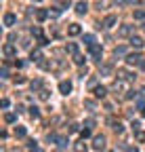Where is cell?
<instances>
[{
	"mask_svg": "<svg viewBox=\"0 0 145 152\" xmlns=\"http://www.w3.org/2000/svg\"><path fill=\"white\" fill-rule=\"evenodd\" d=\"M38 95H40V99H49V91H46V89H40Z\"/></svg>",
	"mask_w": 145,
	"mask_h": 152,
	"instance_id": "f1b7e54d",
	"label": "cell"
},
{
	"mask_svg": "<svg viewBox=\"0 0 145 152\" xmlns=\"http://www.w3.org/2000/svg\"><path fill=\"white\" fill-rule=\"evenodd\" d=\"M114 91H118L124 99H130V97H133V91H130V87H128V80L118 78L116 83H114Z\"/></svg>",
	"mask_w": 145,
	"mask_h": 152,
	"instance_id": "6da1fadb",
	"label": "cell"
},
{
	"mask_svg": "<svg viewBox=\"0 0 145 152\" xmlns=\"http://www.w3.org/2000/svg\"><path fill=\"white\" fill-rule=\"evenodd\" d=\"M80 32H82V28H80L78 23H71L69 28H67V34H69V36H78Z\"/></svg>",
	"mask_w": 145,
	"mask_h": 152,
	"instance_id": "30bf717a",
	"label": "cell"
},
{
	"mask_svg": "<svg viewBox=\"0 0 145 152\" xmlns=\"http://www.w3.org/2000/svg\"><path fill=\"white\" fill-rule=\"evenodd\" d=\"M126 152H139L137 148H128V150H126Z\"/></svg>",
	"mask_w": 145,
	"mask_h": 152,
	"instance_id": "60d3db41",
	"label": "cell"
},
{
	"mask_svg": "<svg viewBox=\"0 0 145 152\" xmlns=\"http://www.w3.org/2000/svg\"><path fill=\"white\" fill-rule=\"evenodd\" d=\"M67 53H71V55H76V53H78V44L76 42H67Z\"/></svg>",
	"mask_w": 145,
	"mask_h": 152,
	"instance_id": "e0dca14e",
	"label": "cell"
},
{
	"mask_svg": "<svg viewBox=\"0 0 145 152\" xmlns=\"http://www.w3.org/2000/svg\"><path fill=\"white\" fill-rule=\"evenodd\" d=\"M137 141H145V133L143 131H137Z\"/></svg>",
	"mask_w": 145,
	"mask_h": 152,
	"instance_id": "d6a6232c",
	"label": "cell"
},
{
	"mask_svg": "<svg viewBox=\"0 0 145 152\" xmlns=\"http://www.w3.org/2000/svg\"><path fill=\"white\" fill-rule=\"evenodd\" d=\"M139 95H141V97H145V87L141 89V93H139Z\"/></svg>",
	"mask_w": 145,
	"mask_h": 152,
	"instance_id": "b9f144b4",
	"label": "cell"
},
{
	"mask_svg": "<svg viewBox=\"0 0 145 152\" xmlns=\"http://www.w3.org/2000/svg\"><path fill=\"white\" fill-rule=\"evenodd\" d=\"M78 131H80V127H78L76 123H71L69 127H67V133H78Z\"/></svg>",
	"mask_w": 145,
	"mask_h": 152,
	"instance_id": "4316f807",
	"label": "cell"
},
{
	"mask_svg": "<svg viewBox=\"0 0 145 152\" xmlns=\"http://www.w3.org/2000/svg\"><path fill=\"white\" fill-rule=\"evenodd\" d=\"M15 23H17V17L13 13H6L4 15V25H15Z\"/></svg>",
	"mask_w": 145,
	"mask_h": 152,
	"instance_id": "4fadbf2b",
	"label": "cell"
},
{
	"mask_svg": "<svg viewBox=\"0 0 145 152\" xmlns=\"http://www.w3.org/2000/svg\"><path fill=\"white\" fill-rule=\"evenodd\" d=\"M8 104H11V102H8V99H6V97H4V99H2V102H0V106H2V108H8Z\"/></svg>",
	"mask_w": 145,
	"mask_h": 152,
	"instance_id": "8d00e7d4",
	"label": "cell"
},
{
	"mask_svg": "<svg viewBox=\"0 0 145 152\" xmlns=\"http://www.w3.org/2000/svg\"><path fill=\"white\" fill-rule=\"evenodd\" d=\"M84 42L88 44V47H90V44H95V36H93V34H84Z\"/></svg>",
	"mask_w": 145,
	"mask_h": 152,
	"instance_id": "7402d4cb",
	"label": "cell"
},
{
	"mask_svg": "<svg viewBox=\"0 0 145 152\" xmlns=\"http://www.w3.org/2000/svg\"><path fill=\"white\" fill-rule=\"evenodd\" d=\"M0 78H8V70H6V68L0 70Z\"/></svg>",
	"mask_w": 145,
	"mask_h": 152,
	"instance_id": "e575fe53",
	"label": "cell"
},
{
	"mask_svg": "<svg viewBox=\"0 0 145 152\" xmlns=\"http://www.w3.org/2000/svg\"><path fill=\"white\" fill-rule=\"evenodd\" d=\"M141 116H145V106H143V108H141Z\"/></svg>",
	"mask_w": 145,
	"mask_h": 152,
	"instance_id": "7bdbcfd3",
	"label": "cell"
},
{
	"mask_svg": "<svg viewBox=\"0 0 145 152\" xmlns=\"http://www.w3.org/2000/svg\"><path fill=\"white\" fill-rule=\"evenodd\" d=\"M57 137H59V135H55V133H51V135H49V141H57Z\"/></svg>",
	"mask_w": 145,
	"mask_h": 152,
	"instance_id": "74e56055",
	"label": "cell"
},
{
	"mask_svg": "<svg viewBox=\"0 0 145 152\" xmlns=\"http://www.w3.org/2000/svg\"><path fill=\"white\" fill-rule=\"evenodd\" d=\"M130 44H133L135 49H143V44H145V42H143L141 36H130Z\"/></svg>",
	"mask_w": 145,
	"mask_h": 152,
	"instance_id": "9c48e42d",
	"label": "cell"
},
{
	"mask_svg": "<svg viewBox=\"0 0 145 152\" xmlns=\"http://www.w3.org/2000/svg\"><path fill=\"white\" fill-rule=\"evenodd\" d=\"M40 87H42L40 80H34V83H32V89H40Z\"/></svg>",
	"mask_w": 145,
	"mask_h": 152,
	"instance_id": "d590c367",
	"label": "cell"
},
{
	"mask_svg": "<svg viewBox=\"0 0 145 152\" xmlns=\"http://www.w3.org/2000/svg\"><path fill=\"white\" fill-rule=\"evenodd\" d=\"M116 21H118V17H116V15H107L105 19H103V28H107V30H110V28H114V25H116Z\"/></svg>",
	"mask_w": 145,
	"mask_h": 152,
	"instance_id": "8992f818",
	"label": "cell"
},
{
	"mask_svg": "<svg viewBox=\"0 0 145 152\" xmlns=\"http://www.w3.org/2000/svg\"><path fill=\"white\" fill-rule=\"evenodd\" d=\"M32 34H34V36H38V38L42 36V32H40V28H32Z\"/></svg>",
	"mask_w": 145,
	"mask_h": 152,
	"instance_id": "836d02e7",
	"label": "cell"
},
{
	"mask_svg": "<svg viewBox=\"0 0 145 152\" xmlns=\"http://www.w3.org/2000/svg\"><path fill=\"white\" fill-rule=\"evenodd\" d=\"M124 2H126V4H135L137 0H124Z\"/></svg>",
	"mask_w": 145,
	"mask_h": 152,
	"instance_id": "f35d334b",
	"label": "cell"
},
{
	"mask_svg": "<svg viewBox=\"0 0 145 152\" xmlns=\"http://www.w3.org/2000/svg\"><path fill=\"white\" fill-rule=\"evenodd\" d=\"M88 51H90V57H93L95 61H101V55H103L101 44H90V47H88Z\"/></svg>",
	"mask_w": 145,
	"mask_h": 152,
	"instance_id": "7a4b0ae2",
	"label": "cell"
},
{
	"mask_svg": "<svg viewBox=\"0 0 145 152\" xmlns=\"http://www.w3.org/2000/svg\"><path fill=\"white\" fill-rule=\"evenodd\" d=\"M86 11H88V4H86V2H78V4H76V13H78V15H84Z\"/></svg>",
	"mask_w": 145,
	"mask_h": 152,
	"instance_id": "9a60e30c",
	"label": "cell"
},
{
	"mask_svg": "<svg viewBox=\"0 0 145 152\" xmlns=\"http://www.w3.org/2000/svg\"><path fill=\"white\" fill-rule=\"evenodd\" d=\"M110 125H112V129H114L116 133H122V131H124V125H122L120 120H110Z\"/></svg>",
	"mask_w": 145,
	"mask_h": 152,
	"instance_id": "5bb4252c",
	"label": "cell"
},
{
	"mask_svg": "<svg viewBox=\"0 0 145 152\" xmlns=\"http://www.w3.org/2000/svg\"><path fill=\"white\" fill-rule=\"evenodd\" d=\"M49 15H51V13H49V11H42V8H40V11H36V17H38V21H44Z\"/></svg>",
	"mask_w": 145,
	"mask_h": 152,
	"instance_id": "ac0fdd59",
	"label": "cell"
},
{
	"mask_svg": "<svg viewBox=\"0 0 145 152\" xmlns=\"http://www.w3.org/2000/svg\"><path fill=\"white\" fill-rule=\"evenodd\" d=\"M93 93H95V97H97V99H103V97L107 95V89L99 85V87H93Z\"/></svg>",
	"mask_w": 145,
	"mask_h": 152,
	"instance_id": "52a82bcc",
	"label": "cell"
},
{
	"mask_svg": "<svg viewBox=\"0 0 145 152\" xmlns=\"http://www.w3.org/2000/svg\"><path fill=\"white\" fill-rule=\"evenodd\" d=\"M25 80H28V78H25V76H15V83H17V85H23Z\"/></svg>",
	"mask_w": 145,
	"mask_h": 152,
	"instance_id": "4dcf8cb0",
	"label": "cell"
},
{
	"mask_svg": "<svg viewBox=\"0 0 145 152\" xmlns=\"http://www.w3.org/2000/svg\"><path fill=\"white\" fill-rule=\"evenodd\" d=\"M55 152H59V150H55Z\"/></svg>",
	"mask_w": 145,
	"mask_h": 152,
	"instance_id": "f6af8a7d",
	"label": "cell"
},
{
	"mask_svg": "<svg viewBox=\"0 0 145 152\" xmlns=\"http://www.w3.org/2000/svg\"><path fill=\"white\" fill-rule=\"evenodd\" d=\"M74 61H76L78 66H82V64H84V57L80 55V53H76V55H74Z\"/></svg>",
	"mask_w": 145,
	"mask_h": 152,
	"instance_id": "83f0119b",
	"label": "cell"
},
{
	"mask_svg": "<svg viewBox=\"0 0 145 152\" xmlns=\"http://www.w3.org/2000/svg\"><path fill=\"white\" fill-rule=\"evenodd\" d=\"M59 91H61L63 95H67V93L71 91V83H69V80H61V83H59Z\"/></svg>",
	"mask_w": 145,
	"mask_h": 152,
	"instance_id": "ba28073f",
	"label": "cell"
},
{
	"mask_svg": "<svg viewBox=\"0 0 145 152\" xmlns=\"http://www.w3.org/2000/svg\"><path fill=\"white\" fill-rule=\"evenodd\" d=\"M15 53H17V49L13 47L11 42H6V44H4V55H6V57H13Z\"/></svg>",
	"mask_w": 145,
	"mask_h": 152,
	"instance_id": "7c38bea8",
	"label": "cell"
},
{
	"mask_svg": "<svg viewBox=\"0 0 145 152\" xmlns=\"http://www.w3.org/2000/svg\"><path fill=\"white\" fill-rule=\"evenodd\" d=\"M28 135V129L25 127H15V137H25Z\"/></svg>",
	"mask_w": 145,
	"mask_h": 152,
	"instance_id": "2e32d148",
	"label": "cell"
},
{
	"mask_svg": "<svg viewBox=\"0 0 145 152\" xmlns=\"http://www.w3.org/2000/svg\"><path fill=\"white\" fill-rule=\"evenodd\" d=\"M34 2H40V0H34Z\"/></svg>",
	"mask_w": 145,
	"mask_h": 152,
	"instance_id": "ee69618b",
	"label": "cell"
},
{
	"mask_svg": "<svg viewBox=\"0 0 145 152\" xmlns=\"http://www.w3.org/2000/svg\"><path fill=\"white\" fill-rule=\"evenodd\" d=\"M32 152H42V150H40L38 146H36V148H32Z\"/></svg>",
	"mask_w": 145,
	"mask_h": 152,
	"instance_id": "ab89813d",
	"label": "cell"
},
{
	"mask_svg": "<svg viewBox=\"0 0 145 152\" xmlns=\"http://www.w3.org/2000/svg\"><path fill=\"white\" fill-rule=\"evenodd\" d=\"M143 57L139 55V53H130V55H126V64L128 66H141Z\"/></svg>",
	"mask_w": 145,
	"mask_h": 152,
	"instance_id": "3957f363",
	"label": "cell"
},
{
	"mask_svg": "<svg viewBox=\"0 0 145 152\" xmlns=\"http://www.w3.org/2000/svg\"><path fill=\"white\" fill-rule=\"evenodd\" d=\"M133 32H135V25H122V28L118 30V36H122V38H126V36H130Z\"/></svg>",
	"mask_w": 145,
	"mask_h": 152,
	"instance_id": "5b68a950",
	"label": "cell"
},
{
	"mask_svg": "<svg viewBox=\"0 0 145 152\" xmlns=\"http://www.w3.org/2000/svg\"><path fill=\"white\" fill-rule=\"evenodd\" d=\"M135 19H145V8H139V11H135Z\"/></svg>",
	"mask_w": 145,
	"mask_h": 152,
	"instance_id": "d4e9b609",
	"label": "cell"
},
{
	"mask_svg": "<svg viewBox=\"0 0 145 152\" xmlns=\"http://www.w3.org/2000/svg\"><path fill=\"white\" fill-rule=\"evenodd\" d=\"M30 116H32V118H38V116H40V110L36 108V106H32V108H30Z\"/></svg>",
	"mask_w": 145,
	"mask_h": 152,
	"instance_id": "cb8c5ba5",
	"label": "cell"
},
{
	"mask_svg": "<svg viewBox=\"0 0 145 152\" xmlns=\"http://www.w3.org/2000/svg\"><path fill=\"white\" fill-rule=\"evenodd\" d=\"M93 148H95L97 152H101V150L105 148V137H103V135H95V137H93Z\"/></svg>",
	"mask_w": 145,
	"mask_h": 152,
	"instance_id": "277c9868",
	"label": "cell"
},
{
	"mask_svg": "<svg viewBox=\"0 0 145 152\" xmlns=\"http://www.w3.org/2000/svg\"><path fill=\"white\" fill-rule=\"evenodd\" d=\"M4 120H6V123H8V125H13V123H15V120H17V116H15V114H13V112H8V114H4Z\"/></svg>",
	"mask_w": 145,
	"mask_h": 152,
	"instance_id": "44dd1931",
	"label": "cell"
},
{
	"mask_svg": "<svg viewBox=\"0 0 145 152\" xmlns=\"http://www.w3.org/2000/svg\"><path fill=\"white\" fill-rule=\"evenodd\" d=\"M84 106H86L88 110H95V108H97V104H95L93 99H84Z\"/></svg>",
	"mask_w": 145,
	"mask_h": 152,
	"instance_id": "484cf974",
	"label": "cell"
},
{
	"mask_svg": "<svg viewBox=\"0 0 145 152\" xmlns=\"http://www.w3.org/2000/svg\"><path fill=\"white\" fill-rule=\"evenodd\" d=\"M80 135H82V139L84 137H90V129H82V131H80Z\"/></svg>",
	"mask_w": 145,
	"mask_h": 152,
	"instance_id": "1f68e13d",
	"label": "cell"
},
{
	"mask_svg": "<svg viewBox=\"0 0 145 152\" xmlns=\"http://www.w3.org/2000/svg\"><path fill=\"white\" fill-rule=\"evenodd\" d=\"M30 57H32L34 61H40V59H42V53H40L38 49H36V51H32V53H30Z\"/></svg>",
	"mask_w": 145,
	"mask_h": 152,
	"instance_id": "ffe728a7",
	"label": "cell"
},
{
	"mask_svg": "<svg viewBox=\"0 0 145 152\" xmlns=\"http://www.w3.org/2000/svg\"><path fill=\"white\" fill-rule=\"evenodd\" d=\"M101 74H112V66H101Z\"/></svg>",
	"mask_w": 145,
	"mask_h": 152,
	"instance_id": "f546056e",
	"label": "cell"
},
{
	"mask_svg": "<svg viewBox=\"0 0 145 152\" xmlns=\"http://www.w3.org/2000/svg\"><path fill=\"white\" fill-rule=\"evenodd\" d=\"M57 144H59V148H65V146L69 144V139L63 137V135H59V137H57Z\"/></svg>",
	"mask_w": 145,
	"mask_h": 152,
	"instance_id": "d6986e66",
	"label": "cell"
},
{
	"mask_svg": "<svg viewBox=\"0 0 145 152\" xmlns=\"http://www.w3.org/2000/svg\"><path fill=\"white\" fill-rule=\"evenodd\" d=\"M86 150H88V146L84 144V139H80L74 144V152H86Z\"/></svg>",
	"mask_w": 145,
	"mask_h": 152,
	"instance_id": "8fae6325",
	"label": "cell"
},
{
	"mask_svg": "<svg viewBox=\"0 0 145 152\" xmlns=\"http://www.w3.org/2000/svg\"><path fill=\"white\" fill-rule=\"evenodd\" d=\"M116 57H122V55H126V47H116Z\"/></svg>",
	"mask_w": 145,
	"mask_h": 152,
	"instance_id": "603a6c76",
	"label": "cell"
}]
</instances>
